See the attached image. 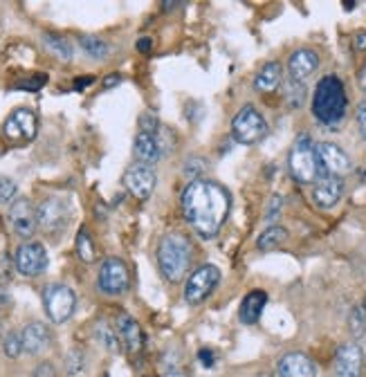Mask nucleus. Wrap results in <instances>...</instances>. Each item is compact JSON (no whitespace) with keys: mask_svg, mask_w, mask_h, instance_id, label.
<instances>
[{"mask_svg":"<svg viewBox=\"0 0 366 377\" xmlns=\"http://www.w3.org/2000/svg\"><path fill=\"white\" fill-rule=\"evenodd\" d=\"M9 304H12V294H9V290L5 287V283L0 281V310H5Z\"/></svg>","mask_w":366,"mask_h":377,"instance_id":"a19ab883","label":"nucleus"},{"mask_svg":"<svg viewBox=\"0 0 366 377\" xmlns=\"http://www.w3.org/2000/svg\"><path fill=\"white\" fill-rule=\"evenodd\" d=\"M94 337H97V341H99L108 353H120V348H122V337H120V332H117L108 321H99V323H97Z\"/></svg>","mask_w":366,"mask_h":377,"instance_id":"a878e982","label":"nucleus"},{"mask_svg":"<svg viewBox=\"0 0 366 377\" xmlns=\"http://www.w3.org/2000/svg\"><path fill=\"white\" fill-rule=\"evenodd\" d=\"M36 128H38L36 115L29 108H16L5 122V135L9 139H14V142H20V139L29 142V139L36 137Z\"/></svg>","mask_w":366,"mask_h":377,"instance_id":"4468645a","label":"nucleus"},{"mask_svg":"<svg viewBox=\"0 0 366 377\" xmlns=\"http://www.w3.org/2000/svg\"><path fill=\"white\" fill-rule=\"evenodd\" d=\"M319 68V54L315 50L301 48L297 52H293V57L288 59V72L290 79L304 83L310 74H315Z\"/></svg>","mask_w":366,"mask_h":377,"instance_id":"6ab92c4d","label":"nucleus"},{"mask_svg":"<svg viewBox=\"0 0 366 377\" xmlns=\"http://www.w3.org/2000/svg\"><path fill=\"white\" fill-rule=\"evenodd\" d=\"M43 306L52 323H66L77 308V294L68 285L52 283L43 290Z\"/></svg>","mask_w":366,"mask_h":377,"instance_id":"423d86ee","label":"nucleus"},{"mask_svg":"<svg viewBox=\"0 0 366 377\" xmlns=\"http://www.w3.org/2000/svg\"><path fill=\"white\" fill-rule=\"evenodd\" d=\"M349 328L355 339H362L366 335V312L364 306H355L349 315Z\"/></svg>","mask_w":366,"mask_h":377,"instance_id":"c85d7f7f","label":"nucleus"},{"mask_svg":"<svg viewBox=\"0 0 366 377\" xmlns=\"http://www.w3.org/2000/svg\"><path fill=\"white\" fill-rule=\"evenodd\" d=\"M133 155L139 164L153 166L160 159L164 157V148L160 142V135H150V133H137L133 139Z\"/></svg>","mask_w":366,"mask_h":377,"instance_id":"a211bd4d","label":"nucleus"},{"mask_svg":"<svg viewBox=\"0 0 366 377\" xmlns=\"http://www.w3.org/2000/svg\"><path fill=\"white\" fill-rule=\"evenodd\" d=\"M9 225L20 239H31L38 229L36 207L29 202V198H18L9 207Z\"/></svg>","mask_w":366,"mask_h":377,"instance_id":"ddd939ff","label":"nucleus"},{"mask_svg":"<svg viewBox=\"0 0 366 377\" xmlns=\"http://www.w3.org/2000/svg\"><path fill=\"white\" fill-rule=\"evenodd\" d=\"M258 377H272V375H267V373H263V375H258Z\"/></svg>","mask_w":366,"mask_h":377,"instance_id":"8fccbe9b","label":"nucleus"},{"mask_svg":"<svg viewBox=\"0 0 366 377\" xmlns=\"http://www.w3.org/2000/svg\"><path fill=\"white\" fill-rule=\"evenodd\" d=\"M276 375L279 377H317V366L306 353H286L276 362Z\"/></svg>","mask_w":366,"mask_h":377,"instance_id":"dca6fc26","label":"nucleus"},{"mask_svg":"<svg viewBox=\"0 0 366 377\" xmlns=\"http://www.w3.org/2000/svg\"><path fill=\"white\" fill-rule=\"evenodd\" d=\"M150 45H153V41H150L148 36H142V38L137 41V50H139V52H144V54L150 52Z\"/></svg>","mask_w":366,"mask_h":377,"instance_id":"c03bdc74","label":"nucleus"},{"mask_svg":"<svg viewBox=\"0 0 366 377\" xmlns=\"http://www.w3.org/2000/svg\"><path fill=\"white\" fill-rule=\"evenodd\" d=\"M43 48H45V52H50L52 57L63 61V63L72 61V45H70V41L66 36L50 34V31H45V34H43Z\"/></svg>","mask_w":366,"mask_h":377,"instance_id":"b1692460","label":"nucleus"},{"mask_svg":"<svg viewBox=\"0 0 366 377\" xmlns=\"http://www.w3.org/2000/svg\"><path fill=\"white\" fill-rule=\"evenodd\" d=\"M358 83H360V88L366 92V68L360 70V74H358Z\"/></svg>","mask_w":366,"mask_h":377,"instance_id":"de8ad7c7","label":"nucleus"},{"mask_svg":"<svg viewBox=\"0 0 366 377\" xmlns=\"http://www.w3.org/2000/svg\"><path fill=\"white\" fill-rule=\"evenodd\" d=\"M346 90H344V83L335 74H328L324 77L315 88L312 94V115L317 117V122L324 126H337L346 117Z\"/></svg>","mask_w":366,"mask_h":377,"instance_id":"f03ea898","label":"nucleus"},{"mask_svg":"<svg viewBox=\"0 0 366 377\" xmlns=\"http://www.w3.org/2000/svg\"><path fill=\"white\" fill-rule=\"evenodd\" d=\"M288 241V229L281 227V225H270L267 229H263V234L258 236L256 247L258 252H272L279 245H283Z\"/></svg>","mask_w":366,"mask_h":377,"instance_id":"393cba45","label":"nucleus"},{"mask_svg":"<svg viewBox=\"0 0 366 377\" xmlns=\"http://www.w3.org/2000/svg\"><path fill=\"white\" fill-rule=\"evenodd\" d=\"M92 81H94L92 77H79V79H77V83H74V88H77V90H81V88H88V85H90Z\"/></svg>","mask_w":366,"mask_h":377,"instance_id":"49530a36","label":"nucleus"},{"mask_svg":"<svg viewBox=\"0 0 366 377\" xmlns=\"http://www.w3.org/2000/svg\"><path fill=\"white\" fill-rule=\"evenodd\" d=\"M97 285H99L104 294H111V297L126 292L128 285H131V274H128V267L122 258H106L101 263Z\"/></svg>","mask_w":366,"mask_h":377,"instance_id":"9d476101","label":"nucleus"},{"mask_svg":"<svg viewBox=\"0 0 366 377\" xmlns=\"http://www.w3.org/2000/svg\"><path fill=\"white\" fill-rule=\"evenodd\" d=\"M202 171H204V162L200 157H191V159L185 162V166H182V173H185L187 178H191V182L196 180Z\"/></svg>","mask_w":366,"mask_h":377,"instance_id":"f704fd0d","label":"nucleus"},{"mask_svg":"<svg viewBox=\"0 0 366 377\" xmlns=\"http://www.w3.org/2000/svg\"><path fill=\"white\" fill-rule=\"evenodd\" d=\"M288 169H290V176H293L297 182L301 185H310V182H317L319 178V159H317V150L315 144H312L310 135L301 133L293 148H290V155H288Z\"/></svg>","mask_w":366,"mask_h":377,"instance_id":"20e7f679","label":"nucleus"},{"mask_svg":"<svg viewBox=\"0 0 366 377\" xmlns=\"http://www.w3.org/2000/svg\"><path fill=\"white\" fill-rule=\"evenodd\" d=\"M20 337H23V348L29 355H41L50 348L52 343V332L45 323L41 321H31L20 330Z\"/></svg>","mask_w":366,"mask_h":377,"instance_id":"aec40b11","label":"nucleus"},{"mask_svg":"<svg viewBox=\"0 0 366 377\" xmlns=\"http://www.w3.org/2000/svg\"><path fill=\"white\" fill-rule=\"evenodd\" d=\"M137 124H139V133H150V135H157L160 128H162L155 113H142Z\"/></svg>","mask_w":366,"mask_h":377,"instance_id":"473e14b6","label":"nucleus"},{"mask_svg":"<svg viewBox=\"0 0 366 377\" xmlns=\"http://www.w3.org/2000/svg\"><path fill=\"white\" fill-rule=\"evenodd\" d=\"M45 83V77H31V79H23V83H16L14 88H18V90H38L41 85Z\"/></svg>","mask_w":366,"mask_h":377,"instance_id":"e433bc0d","label":"nucleus"},{"mask_svg":"<svg viewBox=\"0 0 366 377\" xmlns=\"http://www.w3.org/2000/svg\"><path fill=\"white\" fill-rule=\"evenodd\" d=\"M364 353L358 343H342L335 353V377H362Z\"/></svg>","mask_w":366,"mask_h":377,"instance_id":"2eb2a0df","label":"nucleus"},{"mask_svg":"<svg viewBox=\"0 0 366 377\" xmlns=\"http://www.w3.org/2000/svg\"><path fill=\"white\" fill-rule=\"evenodd\" d=\"M16 193H18L16 182L12 178H7V176H0V204L12 202L16 198Z\"/></svg>","mask_w":366,"mask_h":377,"instance_id":"72a5a7b5","label":"nucleus"},{"mask_svg":"<svg viewBox=\"0 0 366 377\" xmlns=\"http://www.w3.org/2000/svg\"><path fill=\"white\" fill-rule=\"evenodd\" d=\"M66 373L68 375H79L85 371V353L79 350V348H72L68 355H66Z\"/></svg>","mask_w":366,"mask_h":377,"instance_id":"2f4dec72","label":"nucleus"},{"mask_svg":"<svg viewBox=\"0 0 366 377\" xmlns=\"http://www.w3.org/2000/svg\"><path fill=\"white\" fill-rule=\"evenodd\" d=\"M77 254L83 263H92L94 261V243L90 239L88 229H81L77 234Z\"/></svg>","mask_w":366,"mask_h":377,"instance_id":"c756f323","label":"nucleus"},{"mask_svg":"<svg viewBox=\"0 0 366 377\" xmlns=\"http://www.w3.org/2000/svg\"><path fill=\"white\" fill-rule=\"evenodd\" d=\"M79 43H81V48L85 54H90L92 59H106L108 57V43L101 41V38H97V36H90V34H85V36H79Z\"/></svg>","mask_w":366,"mask_h":377,"instance_id":"bb28decb","label":"nucleus"},{"mask_svg":"<svg viewBox=\"0 0 366 377\" xmlns=\"http://www.w3.org/2000/svg\"><path fill=\"white\" fill-rule=\"evenodd\" d=\"M232 209V196L218 182L193 180L182 191V213L185 220L202 239H213L223 229Z\"/></svg>","mask_w":366,"mask_h":377,"instance_id":"f257e3e1","label":"nucleus"},{"mask_svg":"<svg viewBox=\"0 0 366 377\" xmlns=\"http://www.w3.org/2000/svg\"><path fill=\"white\" fill-rule=\"evenodd\" d=\"M344 196V182L342 178L332 176H319L315 187H312V200L321 209H332Z\"/></svg>","mask_w":366,"mask_h":377,"instance_id":"f3484780","label":"nucleus"},{"mask_svg":"<svg viewBox=\"0 0 366 377\" xmlns=\"http://www.w3.org/2000/svg\"><path fill=\"white\" fill-rule=\"evenodd\" d=\"M117 332H120V337L124 341L126 350L131 353H139L144 346V332L142 328H139V323L131 317L126 315V312H122V315H117Z\"/></svg>","mask_w":366,"mask_h":377,"instance_id":"412c9836","label":"nucleus"},{"mask_svg":"<svg viewBox=\"0 0 366 377\" xmlns=\"http://www.w3.org/2000/svg\"><path fill=\"white\" fill-rule=\"evenodd\" d=\"M220 283V269L216 265H200L196 272H191V276L185 283V301L191 306H200L202 301H207V297L216 290Z\"/></svg>","mask_w":366,"mask_h":377,"instance_id":"0eeeda50","label":"nucleus"},{"mask_svg":"<svg viewBox=\"0 0 366 377\" xmlns=\"http://www.w3.org/2000/svg\"><path fill=\"white\" fill-rule=\"evenodd\" d=\"M9 276H12V258L0 254V281H7Z\"/></svg>","mask_w":366,"mask_h":377,"instance_id":"4c0bfd02","label":"nucleus"},{"mask_svg":"<svg viewBox=\"0 0 366 377\" xmlns=\"http://www.w3.org/2000/svg\"><path fill=\"white\" fill-rule=\"evenodd\" d=\"M232 135L239 144L252 146L258 144L267 135V122L265 117L256 111L252 104L243 106L232 120Z\"/></svg>","mask_w":366,"mask_h":377,"instance_id":"39448f33","label":"nucleus"},{"mask_svg":"<svg viewBox=\"0 0 366 377\" xmlns=\"http://www.w3.org/2000/svg\"><path fill=\"white\" fill-rule=\"evenodd\" d=\"M281 209H283V198L281 196H272L270 202H267V209H265V220L267 222L276 220V215L281 213Z\"/></svg>","mask_w":366,"mask_h":377,"instance_id":"c9c22d12","label":"nucleus"},{"mask_svg":"<svg viewBox=\"0 0 366 377\" xmlns=\"http://www.w3.org/2000/svg\"><path fill=\"white\" fill-rule=\"evenodd\" d=\"M198 357H200V362L207 366V369H211L213 366V353L211 350H207V348H202L200 353H198Z\"/></svg>","mask_w":366,"mask_h":377,"instance_id":"37998d69","label":"nucleus"},{"mask_svg":"<svg viewBox=\"0 0 366 377\" xmlns=\"http://www.w3.org/2000/svg\"><path fill=\"white\" fill-rule=\"evenodd\" d=\"M167 377H187V375H182V373H171V375H167Z\"/></svg>","mask_w":366,"mask_h":377,"instance_id":"09e8293b","label":"nucleus"},{"mask_svg":"<svg viewBox=\"0 0 366 377\" xmlns=\"http://www.w3.org/2000/svg\"><path fill=\"white\" fill-rule=\"evenodd\" d=\"M286 97H288V106H290V108L304 106V99H306V85L290 79V81L286 83Z\"/></svg>","mask_w":366,"mask_h":377,"instance_id":"7c9ffc66","label":"nucleus"},{"mask_svg":"<svg viewBox=\"0 0 366 377\" xmlns=\"http://www.w3.org/2000/svg\"><path fill=\"white\" fill-rule=\"evenodd\" d=\"M281 81H283L281 63L270 61V63H265V66L256 72L254 88H256V92H274L279 85H281Z\"/></svg>","mask_w":366,"mask_h":377,"instance_id":"5701e85b","label":"nucleus"},{"mask_svg":"<svg viewBox=\"0 0 366 377\" xmlns=\"http://www.w3.org/2000/svg\"><path fill=\"white\" fill-rule=\"evenodd\" d=\"M358 124H360V131H362V135L366 139V99L358 108Z\"/></svg>","mask_w":366,"mask_h":377,"instance_id":"ea45409f","label":"nucleus"},{"mask_svg":"<svg viewBox=\"0 0 366 377\" xmlns=\"http://www.w3.org/2000/svg\"><path fill=\"white\" fill-rule=\"evenodd\" d=\"M120 81H122L120 74H108V77L104 79V88H113V85H117Z\"/></svg>","mask_w":366,"mask_h":377,"instance_id":"a18cd8bd","label":"nucleus"},{"mask_svg":"<svg viewBox=\"0 0 366 377\" xmlns=\"http://www.w3.org/2000/svg\"><path fill=\"white\" fill-rule=\"evenodd\" d=\"M353 45L358 52H366V31H358V34L353 36Z\"/></svg>","mask_w":366,"mask_h":377,"instance_id":"79ce46f5","label":"nucleus"},{"mask_svg":"<svg viewBox=\"0 0 366 377\" xmlns=\"http://www.w3.org/2000/svg\"><path fill=\"white\" fill-rule=\"evenodd\" d=\"M14 265L23 276H38L48 269V252L45 247L36 241L23 243L16 250Z\"/></svg>","mask_w":366,"mask_h":377,"instance_id":"f8f14e48","label":"nucleus"},{"mask_svg":"<svg viewBox=\"0 0 366 377\" xmlns=\"http://www.w3.org/2000/svg\"><path fill=\"white\" fill-rule=\"evenodd\" d=\"M122 182H124V187L128 189L131 196H135L137 200H148L155 191L157 176H155L153 166H146V164L135 162V164H131L126 169Z\"/></svg>","mask_w":366,"mask_h":377,"instance_id":"9b49d317","label":"nucleus"},{"mask_svg":"<svg viewBox=\"0 0 366 377\" xmlns=\"http://www.w3.org/2000/svg\"><path fill=\"white\" fill-rule=\"evenodd\" d=\"M191 243L185 234H167L157 245V267L171 283H178L187 276L191 265Z\"/></svg>","mask_w":366,"mask_h":377,"instance_id":"7ed1b4c3","label":"nucleus"},{"mask_svg":"<svg viewBox=\"0 0 366 377\" xmlns=\"http://www.w3.org/2000/svg\"><path fill=\"white\" fill-rule=\"evenodd\" d=\"M317 159H319V171L321 176H332V178H344L351 173L353 162L346 155V150L332 142H319L315 144Z\"/></svg>","mask_w":366,"mask_h":377,"instance_id":"1a4fd4ad","label":"nucleus"},{"mask_svg":"<svg viewBox=\"0 0 366 377\" xmlns=\"http://www.w3.org/2000/svg\"><path fill=\"white\" fill-rule=\"evenodd\" d=\"M3 353H5V357H9V360H16V357H20V355L25 353L20 332H16V330L7 332V335L3 337Z\"/></svg>","mask_w":366,"mask_h":377,"instance_id":"cd10ccee","label":"nucleus"},{"mask_svg":"<svg viewBox=\"0 0 366 377\" xmlns=\"http://www.w3.org/2000/svg\"><path fill=\"white\" fill-rule=\"evenodd\" d=\"M36 218H38V227L43 232L59 234L66 229V225L70 220V207L63 198L48 196V198H43L41 204L36 207Z\"/></svg>","mask_w":366,"mask_h":377,"instance_id":"6e6552de","label":"nucleus"},{"mask_svg":"<svg viewBox=\"0 0 366 377\" xmlns=\"http://www.w3.org/2000/svg\"><path fill=\"white\" fill-rule=\"evenodd\" d=\"M31 377H57V371H55V366H52L50 362H43L36 366V371Z\"/></svg>","mask_w":366,"mask_h":377,"instance_id":"58836bf2","label":"nucleus"},{"mask_svg":"<svg viewBox=\"0 0 366 377\" xmlns=\"http://www.w3.org/2000/svg\"><path fill=\"white\" fill-rule=\"evenodd\" d=\"M265 304H267V294L263 290H252L241 304V312H239L241 323H245V326H254V323L261 319Z\"/></svg>","mask_w":366,"mask_h":377,"instance_id":"4be33fe9","label":"nucleus"}]
</instances>
